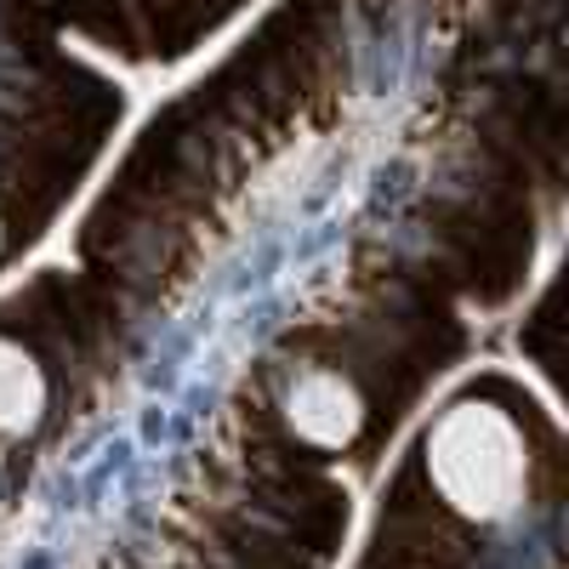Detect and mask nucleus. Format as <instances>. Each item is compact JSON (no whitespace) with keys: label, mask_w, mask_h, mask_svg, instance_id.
<instances>
[{"label":"nucleus","mask_w":569,"mask_h":569,"mask_svg":"<svg viewBox=\"0 0 569 569\" xmlns=\"http://www.w3.org/2000/svg\"><path fill=\"white\" fill-rule=\"evenodd\" d=\"M427 472H433L439 496L467 518H501L518 507L525 490V445L518 427L490 405H461L439 421L433 445H427Z\"/></svg>","instance_id":"1"},{"label":"nucleus","mask_w":569,"mask_h":569,"mask_svg":"<svg viewBox=\"0 0 569 569\" xmlns=\"http://www.w3.org/2000/svg\"><path fill=\"white\" fill-rule=\"evenodd\" d=\"M284 421L291 433L313 450H342L359 421H365V405L353 393V382L342 370H302L291 388H284Z\"/></svg>","instance_id":"2"},{"label":"nucleus","mask_w":569,"mask_h":569,"mask_svg":"<svg viewBox=\"0 0 569 569\" xmlns=\"http://www.w3.org/2000/svg\"><path fill=\"white\" fill-rule=\"evenodd\" d=\"M40 410H46V376H40V365L18 342L0 337V439L29 433V427L40 421Z\"/></svg>","instance_id":"3"}]
</instances>
